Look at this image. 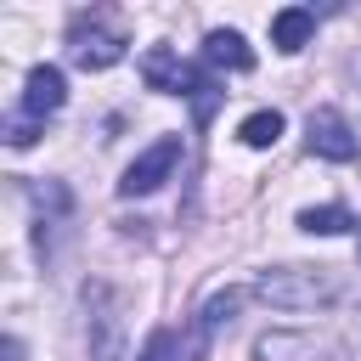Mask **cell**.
Returning a JSON list of instances; mask_svg holds the SVG:
<instances>
[{"mask_svg": "<svg viewBox=\"0 0 361 361\" xmlns=\"http://www.w3.org/2000/svg\"><path fill=\"white\" fill-rule=\"evenodd\" d=\"M310 34H316V11H305V6H282L276 17H271V45L276 51H305L310 45Z\"/></svg>", "mask_w": 361, "mask_h": 361, "instance_id": "cell-6", "label": "cell"}, {"mask_svg": "<svg viewBox=\"0 0 361 361\" xmlns=\"http://www.w3.org/2000/svg\"><path fill=\"white\" fill-rule=\"evenodd\" d=\"M254 293L265 299V305H276V310H316V305H333L338 299V282L316 265H276V271H259V282H254Z\"/></svg>", "mask_w": 361, "mask_h": 361, "instance_id": "cell-1", "label": "cell"}, {"mask_svg": "<svg viewBox=\"0 0 361 361\" xmlns=\"http://www.w3.org/2000/svg\"><path fill=\"white\" fill-rule=\"evenodd\" d=\"M282 124H288V118H282L276 107H259V113H248V118L237 124V135H243V147H276V141H282Z\"/></svg>", "mask_w": 361, "mask_h": 361, "instance_id": "cell-11", "label": "cell"}, {"mask_svg": "<svg viewBox=\"0 0 361 361\" xmlns=\"http://www.w3.org/2000/svg\"><path fill=\"white\" fill-rule=\"evenodd\" d=\"M254 361H322V350H316L305 333L276 327V333H265V338L254 344Z\"/></svg>", "mask_w": 361, "mask_h": 361, "instance_id": "cell-8", "label": "cell"}, {"mask_svg": "<svg viewBox=\"0 0 361 361\" xmlns=\"http://www.w3.org/2000/svg\"><path fill=\"white\" fill-rule=\"evenodd\" d=\"M135 361H175V333H169V327H158V333L141 344V355H135Z\"/></svg>", "mask_w": 361, "mask_h": 361, "instance_id": "cell-12", "label": "cell"}, {"mask_svg": "<svg viewBox=\"0 0 361 361\" xmlns=\"http://www.w3.org/2000/svg\"><path fill=\"white\" fill-rule=\"evenodd\" d=\"M305 135H310V152L316 158H333V164H350L361 152V141H355V130H350V118L338 107H316L305 118Z\"/></svg>", "mask_w": 361, "mask_h": 361, "instance_id": "cell-3", "label": "cell"}, {"mask_svg": "<svg viewBox=\"0 0 361 361\" xmlns=\"http://www.w3.org/2000/svg\"><path fill=\"white\" fill-rule=\"evenodd\" d=\"M175 164H180V135H158V141L124 169L118 192H124V197H147V192H158V186L175 175Z\"/></svg>", "mask_w": 361, "mask_h": 361, "instance_id": "cell-2", "label": "cell"}, {"mask_svg": "<svg viewBox=\"0 0 361 361\" xmlns=\"http://www.w3.org/2000/svg\"><path fill=\"white\" fill-rule=\"evenodd\" d=\"M361 220L344 209V203H322V209H299V231L310 237H338V231H355Z\"/></svg>", "mask_w": 361, "mask_h": 361, "instance_id": "cell-10", "label": "cell"}, {"mask_svg": "<svg viewBox=\"0 0 361 361\" xmlns=\"http://www.w3.org/2000/svg\"><path fill=\"white\" fill-rule=\"evenodd\" d=\"M237 305H243V288H220V293L197 310V355H203V344H209V338H214V333L237 316Z\"/></svg>", "mask_w": 361, "mask_h": 361, "instance_id": "cell-9", "label": "cell"}, {"mask_svg": "<svg viewBox=\"0 0 361 361\" xmlns=\"http://www.w3.org/2000/svg\"><path fill=\"white\" fill-rule=\"evenodd\" d=\"M62 102H68V79H62V68H51V62L28 68V79H23V113H28V118H45V113H56Z\"/></svg>", "mask_w": 361, "mask_h": 361, "instance_id": "cell-5", "label": "cell"}, {"mask_svg": "<svg viewBox=\"0 0 361 361\" xmlns=\"http://www.w3.org/2000/svg\"><path fill=\"white\" fill-rule=\"evenodd\" d=\"M68 56H73L79 68H90V73H102V68H113V62H124V39H118V34H107V28H90V23H73V28H68Z\"/></svg>", "mask_w": 361, "mask_h": 361, "instance_id": "cell-4", "label": "cell"}, {"mask_svg": "<svg viewBox=\"0 0 361 361\" xmlns=\"http://www.w3.org/2000/svg\"><path fill=\"white\" fill-rule=\"evenodd\" d=\"M203 62L209 68H254V51H248V39L237 34V28H214L209 39H203Z\"/></svg>", "mask_w": 361, "mask_h": 361, "instance_id": "cell-7", "label": "cell"}]
</instances>
